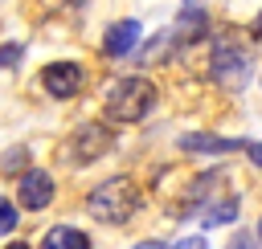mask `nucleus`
I'll use <instances>...</instances> for the list:
<instances>
[{
  "instance_id": "20",
  "label": "nucleus",
  "mask_w": 262,
  "mask_h": 249,
  "mask_svg": "<svg viewBox=\"0 0 262 249\" xmlns=\"http://www.w3.org/2000/svg\"><path fill=\"white\" fill-rule=\"evenodd\" d=\"M8 249H29V245H25V241H12V245H8Z\"/></svg>"
},
{
  "instance_id": "17",
  "label": "nucleus",
  "mask_w": 262,
  "mask_h": 249,
  "mask_svg": "<svg viewBox=\"0 0 262 249\" xmlns=\"http://www.w3.org/2000/svg\"><path fill=\"white\" fill-rule=\"evenodd\" d=\"M246 151H250V159H254V163H258V167H262V143H250V147H246Z\"/></svg>"
},
{
  "instance_id": "11",
  "label": "nucleus",
  "mask_w": 262,
  "mask_h": 249,
  "mask_svg": "<svg viewBox=\"0 0 262 249\" xmlns=\"http://www.w3.org/2000/svg\"><path fill=\"white\" fill-rule=\"evenodd\" d=\"M201 33H205V8H196V0H188L180 20H176V29H172V37L176 41H196Z\"/></svg>"
},
{
  "instance_id": "4",
  "label": "nucleus",
  "mask_w": 262,
  "mask_h": 249,
  "mask_svg": "<svg viewBox=\"0 0 262 249\" xmlns=\"http://www.w3.org/2000/svg\"><path fill=\"white\" fill-rule=\"evenodd\" d=\"M209 69H213V78H217L221 90H242V86L250 82V73H254V53H250L246 41H237V37H221V41L213 45V61H209Z\"/></svg>"
},
{
  "instance_id": "10",
  "label": "nucleus",
  "mask_w": 262,
  "mask_h": 249,
  "mask_svg": "<svg viewBox=\"0 0 262 249\" xmlns=\"http://www.w3.org/2000/svg\"><path fill=\"white\" fill-rule=\"evenodd\" d=\"M41 249H90V237L74 225H53L41 241Z\"/></svg>"
},
{
  "instance_id": "1",
  "label": "nucleus",
  "mask_w": 262,
  "mask_h": 249,
  "mask_svg": "<svg viewBox=\"0 0 262 249\" xmlns=\"http://www.w3.org/2000/svg\"><path fill=\"white\" fill-rule=\"evenodd\" d=\"M237 192L229 188V176L225 171H209L192 184L188 192V204H180V216L205 225V229H217V225H229L237 220Z\"/></svg>"
},
{
  "instance_id": "2",
  "label": "nucleus",
  "mask_w": 262,
  "mask_h": 249,
  "mask_svg": "<svg viewBox=\"0 0 262 249\" xmlns=\"http://www.w3.org/2000/svg\"><path fill=\"white\" fill-rule=\"evenodd\" d=\"M139 208V184L131 176H111L86 196V212L102 225H123Z\"/></svg>"
},
{
  "instance_id": "19",
  "label": "nucleus",
  "mask_w": 262,
  "mask_h": 249,
  "mask_svg": "<svg viewBox=\"0 0 262 249\" xmlns=\"http://www.w3.org/2000/svg\"><path fill=\"white\" fill-rule=\"evenodd\" d=\"M254 33H262V12H258V20H254Z\"/></svg>"
},
{
  "instance_id": "13",
  "label": "nucleus",
  "mask_w": 262,
  "mask_h": 249,
  "mask_svg": "<svg viewBox=\"0 0 262 249\" xmlns=\"http://www.w3.org/2000/svg\"><path fill=\"white\" fill-rule=\"evenodd\" d=\"M16 220H20V216H16V204L0 196V233H12V229H16Z\"/></svg>"
},
{
  "instance_id": "5",
  "label": "nucleus",
  "mask_w": 262,
  "mask_h": 249,
  "mask_svg": "<svg viewBox=\"0 0 262 249\" xmlns=\"http://www.w3.org/2000/svg\"><path fill=\"white\" fill-rule=\"evenodd\" d=\"M111 139H115V135H111L102 122H82V127L70 135V143H66V163L86 167V163L102 159V151H111Z\"/></svg>"
},
{
  "instance_id": "18",
  "label": "nucleus",
  "mask_w": 262,
  "mask_h": 249,
  "mask_svg": "<svg viewBox=\"0 0 262 249\" xmlns=\"http://www.w3.org/2000/svg\"><path fill=\"white\" fill-rule=\"evenodd\" d=\"M135 249H168V245H164V241H139Z\"/></svg>"
},
{
  "instance_id": "14",
  "label": "nucleus",
  "mask_w": 262,
  "mask_h": 249,
  "mask_svg": "<svg viewBox=\"0 0 262 249\" xmlns=\"http://www.w3.org/2000/svg\"><path fill=\"white\" fill-rule=\"evenodd\" d=\"M225 249H262V241H258V233H246V229H237L233 237H229V245Z\"/></svg>"
},
{
  "instance_id": "16",
  "label": "nucleus",
  "mask_w": 262,
  "mask_h": 249,
  "mask_svg": "<svg viewBox=\"0 0 262 249\" xmlns=\"http://www.w3.org/2000/svg\"><path fill=\"white\" fill-rule=\"evenodd\" d=\"M172 249H209V245H205L201 237H184V241H176Z\"/></svg>"
},
{
  "instance_id": "12",
  "label": "nucleus",
  "mask_w": 262,
  "mask_h": 249,
  "mask_svg": "<svg viewBox=\"0 0 262 249\" xmlns=\"http://www.w3.org/2000/svg\"><path fill=\"white\" fill-rule=\"evenodd\" d=\"M25 159H29V147H12V151H4V159H0V171H4V176L29 171V167H25Z\"/></svg>"
},
{
  "instance_id": "8",
  "label": "nucleus",
  "mask_w": 262,
  "mask_h": 249,
  "mask_svg": "<svg viewBox=\"0 0 262 249\" xmlns=\"http://www.w3.org/2000/svg\"><path fill=\"white\" fill-rule=\"evenodd\" d=\"M139 37H143V24L139 20H115L106 29V37H102V53L106 57H127V53H135Z\"/></svg>"
},
{
  "instance_id": "7",
  "label": "nucleus",
  "mask_w": 262,
  "mask_h": 249,
  "mask_svg": "<svg viewBox=\"0 0 262 249\" xmlns=\"http://www.w3.org/2000/svg\"><path fill=\"white\" fill-rule=\"evenodd\" d=\"M16 200H20V208H29V212L49 208V204H53V176H49V171H41V167H29V171L20 176Z\"/></svg>"
},
{
  "instance_id": "9",
  "label": "nucleus",
  "mask_w": 262,
  "mask_h": 249,
  "mask_svg": "<svg viewBox=\"0 0 262 249\" xmlns=\"http://www.w3.org/2000/svg\"><path fill=\"white\" fill-rule=\"evenodd\" d=\"M180 147H184V151H201V155H229V151L250 147V143H242V139H221V135H184Z\"/></svg>"
},
{
  "instance_id": "21",
  "label": "nucleus",
  "mask_w": 262,
  "mask_h": 249,
  "mask_svg": "<svg viewBox=\"0 0 262 249\" xmlns=\"http://www.w3.org/2000/svg\"><path fill=\"white\" fill-rule=\"evenodd\" d=\"M258 241H262V216H258Z\"/></svg>"
},
{
  "instance_id": "15",
  "label": "nucleus",
  "mask_w": 262,
  "mask_h": 249,
  "mask_svg": "<svg viewBox=\"0 0 262 249\" xmlns=\"http://www.w3.org/2000/svg\"><path fill=\"white\" fill-rule=\"evenodd\" d=\"M20 61V45L12 41V45H0V69H12Z\"/></svg>"
},
{
  "instance_id": "3",
  "label": "nucleus",
  "mask_w": 262,
  "mask_h": 249,
  "mask_svg": "<svg viewBox=\"0 0 262 249\" xmlns=\"http://www.w3.org/2000/svg\"><path fill=\"white\" fill-rule=\"evenodd\" d=\"M156 106V86L147 78H123L106 94V118L111 122H139Z\"/></svg>"
},
{
  "instance_id": "6",
  "label": "nucleus",
  "mask_w": 262,
  "mask_h": 249,
  "mask_svg": "<svg viewBox=\"0 0 262 249\" xmlns=\"http://www.w3.org/2000/svg\"><path fill=\"white\" fill-rule=\"evenodd\" d=\"M82 65L78 61H49L45 69H41V86L53 94V98H74L78 90H82Z\"/></svg>"
}]
</instances>
